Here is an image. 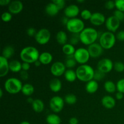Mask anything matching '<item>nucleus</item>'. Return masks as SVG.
<instances>
[{
	"label": "nucleus",
	"instance_id": "nucleus-1",
	"mask_svg": "<svg viewBox=\"0 0 124 124\" xmlns=\"http://www.w3.org/2000/svg\"><path fill=\"white\" fill-rule=\"evenodd\" d=\"M40 53L38 50L33 46H27L21 50L20 52V58L23 62L29 64L35 63L39 60Z\"/></svg>",
	"mask_w": 124,
	"mask_h": 124
},
{
	"label": "nucleus",
	"instance_id": "nucleus-2",
	"mask_svg": "<svg viewBox=\"0 0 124 124\" xmlns=\"http://www.w3.org/2000/svg\"><path fill=\"white\" fill-rule=\"evenodd\" d=\"M94 71L92 66L87 64L79 65L76 70L77 79L82 82H89L94 79Z\"/></svg>",
	"mask_w": 124,
	"mask_h": 124
},
{
	"label": "nucleus",
	"instance_id": "nucleus-3",
	"mask_svg": "<svg viewBox=\"0 0 124 124\" xmlns=\"http://www.w3.org/2000/svg\"><path fill=\"white\" fill-rule=\"evenodd\" d=\"M98 31L93 27L85 28L79 33L80 41L85 46H90L93 43H95L98 39Z\"/></svg>",
	"mask_w": 124,
	"mask_h": 124
},
{
	"label": "nucleus",
	"instance_id": "nucleus-4",
	"mask_svg": "<svg viewBox=\"0 0 124 124\" xmlns=\"http://www.w3.org/2000/svg\"><path fill=\"white\" fill-rule=\"evenodd\" d=\"M23 86V83L19 79L13 77L7 79L4 83V88L6 91L12 94H18L21 92Z\"/></svg>",
	"mask_w": 124,
	"mask_h": 124
},
{
	"label": "nucleus",
	"instance_id": "nucleus-5",
	"mask_svg": "<svg viewBox=\"0 0 124 124\" xmlns=\"http://www.w3.org/2000/svg\"><path fill=\"white\" fill-rule=\"evenodd\" d=\"M116 41V36L109 31L103 32L99 37V44L104 49H111L115 45Z\"/></svg>",
	"mask_w": 124,
	"mask_h": 124
},
{
	"label": "nucleus",
	"instance_id": "nucleus-6",
	"mask_svg": "<svg viewBox=\"0 0 124 124\" xmlns=\"http://www.w3.org/2000/svg\"><path fill=\"white\" fill-rule=\"evenodd\" d=\"M66 28L72 34H79L85 29V24L83 21L79 18H72L69 19Z\"/></svg>",
	"mask_w": 124,
	"mask_h": 124
},
{
	"label": "nucleus",
	"instance_id": "nucleus-7",
	"mask_svg": "<svg viewBox=\"0 0 124 124\" xmlns=\"http://www.w3.org/2000/svg\"><path fill=\"white\" fill-rule=\"evenodd\" d=\"M90 56L87 48L80 47L76 50L75 54H74V58L75 59L77 63L83 65L86 64L89 61Z\"/></svg>",
	"mask_w": 124,
	"mask_h": 124
},
{
	"label": "nucleus",
	"instance_id": "nucleus-8",
	"mask_svg": "<svg viewBox=\"0 0 124 124\" xmlns=\"http://www.w3.org/2000/svg\"><path fill=\"white\" fill-rule=\"evenodd\" d=\"M51 38V33L48 29L42 28L37 31L35 36L36 42L39 45H46L50 41Z\"/></svg>",
	"mask_w": 124,
	"mask_h": 124
},
{
	"label": "nucleus",
	"instance_id": "nucleus-9",
	"mask_svg": "<svg viewBox=\"0 0 124 124\" xmlns=\"http://www.w3.org/2000/svg\"><path fill=\"white\" fill-rule=\"evenodd\" d=\"M65 101L62 97L55 96L51 98L49 102L50 108L55 113H58L63 110Z\"/></svg>",
	"mask_w": 124,
	"mask_h": 124
},
{
	"label": "nucleus",
	"instance_id": "nucleus-10",
	"mask_svg": "<svg viewBox=\"0 0 124 124\" xmlns=\"http://www.w3.org/2000/svg\"><path fill=\"white\" fill-rule=\"evenodd\" d=\"M114 63L109 58H104L98 62L97 64V70L106 74L110 72L113 69Z\"/></svg>",
	"mask_w": 124,
	"mask_h": 124
},
{
	"label": "nucleus",
	"instance_id": "nucleus-11",
	"mask_svg": "<svg viewBox=\"0 0 124 124\" xmlns=\"http://www.w3.org/2000/svg\"><path fill=\"white\" fill-rule=\"evenodd\" d=\"M66 71V67L65 64L62 62L56 61L52 64L50 67V72L52 75L56 77L61 76L64 75Z\"/></svg>",
	"mask_w": 124,
	"mask_h": 124
},
{
	"label": "nucleus",
	"instance_id": "nucleus-12",
	"mask_svg": "<svg viewBox=\"0 0 124 124\" xmlns=\"http://www.w3.org/2000/svg\"><path fill=\"white\" fill-rule=\"evenodd\" d=\"M105 24V27H106L108 31L114 33L119 28L120 24H121V21L116 17L113 15L110 16L108 18H107Z\"/></svg>",
	"mask_w": 124,
	"mask_h": 124
},
{
	"label": "nucleus",
	"instance_id": "nucleus-13",
	"mask_svg": "<svg viewBox=\"0 0 124 124\" xmlns=\"http://www.w3.org/2000/svg\"><path fill=\"white\" fill-rule=\"evenodd\" d=\"M88 52H89L90 58H97L100 57L102 54L104 48L101 47L99 43H93L90 46H88L87 48Z\"/></svg>",
	"mask_w": 124,
	"mask_h": 124
},
{
	"label": "nucleus",
	"instance_id": "nucleus-14",
	"mask_svg": "<svg viewBox=\"0 0 124 124\" xmlns=\"http://www.w3.org/2000/svg\"><path fill=\"white\" fill-rule=\"evenodd\" d=\"M64 15L65 16L69 19L75 18L79 15L80 12L79 7L76 4H70L64 8Z\"/></svg>",
	"mask_w": 124,
	"mask_h": 124
},
{
	"label": "nucleus",
	"instance_id": "nucleus-15",
	"mask_svg": "<svg viewBox=\"0 0 124 124\" xmlns=\"http://www.w3.org/2000/svg\"><path fill=\"white\" fill-rule=\"evenodd\" d=\"M24 6L23 2L19 0L11 1L10 4L8 6V12L12 14L16 15L21 13L23 11Z\"/></svg>",
	"mask_w": 124,
	"mask_h": 124
},
{
	"label": "nucleus",
	"instance_id": "nucleus-16",
	"mask_svg": "<svg viewBox=\"0 0 124 124\" xmlns=\"http://www.w3.org/2000/svg\"><path fill=\"white\" fill-rule=\"evenodd\" d=\"M106 18L103 13L100 12H94L92 14L90 21L93 25L96 26H100L103 24L105 23Z\"/></svg>",
	"mask_w": 124,
	"mask_h": 124
},
{
	"label": "nucleus",
	"instance_id": "nucleus-17",
	"mask_svg": "<svg viewBox=\"0 0 124 124\" xmlns=\"http://www.w3.org/2000/svg\"><path fill=\"white\" fill-rule=\"evenodd\" d=\"M9 62L8 59L2 56H0V77L6 76L10 70Z\"/></svg>",
	"mask_w": 124,
	"mask_h": 124
},
{
	"label": "nucleus",
	"instance_id": "nucleus-18",
	"mask_svg": "<svg viewBox=\"0 0 124 124\" xmlns=\"http://www.w3.org/2000/svg\"><path fill=\"white\" fill-rule=\"evenodd\" d=\"M101 104L105 108L112 109L116 104V100L113 97L110 95H105L102 98Z\"/></svg>",
	"mask_w": 124,
	"mask_h": 124
},
{
	"label": "nucleus",
	"instance_id": "nucleus-19",
	"mask_svg": "<svg viewBox=\"0 0 124 124\" xmlns=\"http://www.w3.org/2000/svg\"><path fill=\"white\" fill-rule=\"evenodd\" d=\"M85 88L86 92L88 93L94 94L98 91V88H99V84H98V81L93 79L89 82H87Z\"/></svg>",
	"mask_w": 124,
	"mask_h": 124
},
{
	"label": "nucleus",
	"instance_id": "nucleus-20",
	"mask_svg": "<svg viewBox=\"0 0 124 124\" xmlns=\"http://www.w3.org/2000/svg\"><path fill=\"white\" fill-rule=\"evenodd\" d=\"M45 11L47 15L50 16H54L59 13V9L56 5L52 1L50 3L47 4L45 8Z\"/></svg>",
	"mask_w": 124,
	"mask_h": 124
},
{
	"label": "nucleus",
	"instance_id": "nucleus-21",
	"mask_svg": "<svg viewBox=\"0 0 124 124\" xmlns=\"http://www.w3.org/2000/svg\"><path fill=\"white\" fill-rule=\"evenodd\" d=\"M39 61L41 63V64L48 65L50 64L53 61V55L50 52H44L40 53Z\"/></svg>",
	"mask_w": 124,
	"mask_h": 124
},
{
	"label": "nucleus",
	"instance_id": "nucleus-22",
	"mask_svg": "<svg viewBox=\"0 0 124 124\" xmlns=\"http://www.w3.org/2000/svg\"><path fill=\"white\" fill-rule=\"evenodd\" d=\"M62 82L58 78H54L51 80L49 83V87L51 91L54 93H58L61 90Z\"/></svg>",
	"mask_w": 124,
	"mask_h": 124
},
{
	"label": "nucleus",
	"instance_id": "nucleus-23",
	"mask_svg": "<svg viewBox=\"0 0 124 124\" xmlns=\"http://www.w3.org/2000/svg\"><path fill=\"white\" fill-rule=\"evenodd\" d=\"M31 107L32 109L38 113H40L42 112L43 110H44V103L42 100L39 99H34V101L33 102L32 104H31Z\"/></svg>",
	"mask_w": 124,
	"mask_h": 124
},
{
	"label": "nucleus",
	"instance_id": "nucleus-24",
	"mask_svg": "<svg viewBox=\"0 0 124 124\" xmlns=\"http://www.w3.org/2000/svg\"><path fill=\"white\" fill-rule=\"evenodd\" d=\"M56 39L57 42L59 44L62 45V46H64L65 44H67L68 41V36L66 33L64 31H58L56 35Z\"/></svg>",
	"mask_w": 124,
	"mask_h": 124
},
{
	"label": "nucleus",
	"instance_id": "nucleus-25",
	"mask_svg": "<svg viewBox=\"0 0 124 124\" xmlns=\"http://www.w3.org/2000/svg\"><path fill=\"white\" fill-rule=\"evenodd\" d=\"M10 71L13 73H19L22 71V63L18 60L11 61L9 63Z\"/></svg>",
	"mask_w": 124,
	"mask_h": 124
},
{
	"label": "nucleus",
	"instance_id": "nucleus-26",
	"mask_svg": "<svg viewBox=\"0 0 124 124\" xmlns=\"http://www.w3.org/2000/svg\"><path fill=\"white\" fill-rule=\"evenodd\" d=\"M46 122L47 124H61V119L56 114H50L46 117Z\"/></svg>",
	"mask_w": 124,
	"mask_h": 124
},
{
	"label": "nucleus",
	"instance_id": "nucleus-27",
	"mask_svg": "<svg viewBox=\"0 0 124 124\" xmlns=\"http://www.w3.org/2000/svg\"><path fill=\"white\" fill-rule=\"evenodd\" d=\"M64 75L65 80L69 82H74L77 79L76 71L73 70V69H68V70H67Z\"/></svg>",
	"mask_w": 124,
	"mask_h": 124
},
{
	"label": "nucleus",
	"instance_id": "nucleus-28",
	"mask_svg": "<svg viewBox=\"0 0 124 124\" xmlns=\"http://www.w3.org/2000/svg\"><path fill=\"white\" fill-rule=\"evenodd\" d=\"M34 92H35V88L33 85L29 83L23 85L21 92L24 95L27 96H30L33 94Z\"/></svg>",
	"mask_w": 124,
	"mask_h": 124
},
{
	"label": "nucleus",
	"instance_id": "nucleus-29",
	"mask_svg": "<svg viewBox=\"0 0 124 124\" xmlns=\"http://www.w3.org/2000/svg\"><path fill=\"white\" fill-rule=\"evenodd\" d=\"M15 54V49L13 46H7L2 49V55L6 59H8L9 58H12Z\"/></svg>",
	"mask_w": 124,
	"mask_h": 124
},
{
	"label": "nucleus",
	"instance_id": "nucleus-30",
	"mask_svg": "<svg viewBox=\"0 0 124 124\" xmlns=\"http://www.w3.org/2000/svg\"><path fill=\"white\" fill-rule=\"evenodd\" d=\"M63 53L67 56H72L74 55L76 49L75 48V46L71 45V44L67 43L62 46V48Z\"/></svg>",
	"mask_w": 124,
	"mask_h": 124
},
{
	"label": "nucleus",
	"instance_id": "nucleus-31",
	"mask_svg": "<svg viewBox=\"0 0 124 124\" xmlns=\"http://www.w3.org/2000/svg\"><path fill=\"white\" fill-rule=\"evenodd\" d=\"M104 87L105 90L109 93H114L116 91V84L112 81H107L104 83Z\"/></svg>",
	"mask_w": 124,
	"mask_h": 124
},
{
	"label": "nucleus",
	"instance_id": "nucleus-32",
	"mask_svg": "<svg viewBox=\"0 0 124 124\" xmlns=\"http://www.w3.org/2000/svg\"><path fill=\"white\" fill-rule=\"evenodd\" d=\"M76 63H77V62L74 58V55H72L67 56V59L64 64H65L66 68H68L69 69H71L76 66Z\"/></svg>",
	"mask_w": 124,
	"mask_h": 124
},
{
	"label": "nucleus",
	"instance_id": "nucleus-33",
	"mask_svg": "<svg viewBox=\"0 0 124 124\" xmlns=\"http://www.w3.org/2000/svg\"><path fill=\"white\" fill-rule=\"evenodd\" d=\"M64 101L69 105H74L77 102V97L74 94H66L64 97Z\"/></svg>",
	"mask_w": 124,
	"mask_h": 124
},
{
	"label": "nucleus",
	"instance_id": "nucleus-34",
	"mask_svg": "<svg viewBox=\"0 0 124 124\" xmlns=\"http://www.w3.org/2000/svg\"><path fill=\"white\" fill-rule=\"evenodd\" d=\"M113 69L118 73L123 72L124 71V64L121 61H117L114 63Z\"/></svg>",
	"mask_w": 124,
	"mask_h": 124
},
{
	"label": "nucleus",
	"instance_id": "nucleus-35",
	"mask_svg": "<svg viewBox=\"0 0 124 124\" xmlns=\"http://www.w3.org/2000/svg\"><path fill=\"white\" fill-rule=\"evenodd\" d=\"M93 13L88 9H84L81 12V16L84 20H90Z\"/></svg>",
	"mask_w": 124,
	"mask_h": 124
},
{
	"label": "nucleus",
	"instance_id": "nucleus-36",
	"mask_svg": "<svg viewBox=\"0 0 124 124\" xmlns=\"http://www.w3.org/2000/svg\"><path fill=\"white\" fill-rule=\"evenodd\" d=\"M12 19V14L9 12H5L1 15V19L4 23L10 22Z\"/></svg>",
	"mask_w": 124,
	"mask_h": 124
},
{
	"label": "nucleus",
	"instance_id": "nucleus-37",
	"mask_svg": "<svg viewBox=\"0 0 124 124\" xmlns=\"http://www.w3.org/2000/svg\"><path fill=\"white\" fill-rule=\"evenodd\" d=\"M116 88L117 92L124 94V78L119 80L116 83Z\"/></svg>",
	"mask_w": 124,
	"mask_h": 124
},
{
	"label": "nucleus",
	"instance_id": "nucleus-38",
	"mask_svg": "<svg viewBox=\"0 0 124 124\" xmlns=\"http://www.w3.org/2000/svg\"><path fill=\"white\" fill-rule=\"evenodd\" d=\"M80 41L79 34H73L70 39V44L75 46Z\"/></svg>",
	"mask_w": 124,
	"mask_h": 124
},
{
	"label": "nucleus",
	"instance_id": "nucleus-39",
	"mask_svg": "<svg viewBox=\"0 0 124 124\" xmlns=\"http://www.w3.org/2000/svg\"><path fill=\"white\" fill-rule=\"evenodd\" d=\"M105 73H102V71H99V70H96L94 71V79L95 81H101L102 79H104V78L105 77Z\"/></svg>",
	"mask_w": 124,
	"mask_h": 124
},
{
	"label": "nucleus",
	"instance_id": "nucleus-40",
	"mask_svg": "<svg viewBox=\"0 0 124 124\" xmlns=\"http://www.w3.org/2000/svg\"><path fill=\"white\" fill-rule=\"evenodd\" d=\"M115 2V7L117 10L124 12V0H116Z\"/></svg>",
	"mask_w": 124,
	"mask_h": 124
},
{
	"label": "nucleus",
	"instance_id": "nucleus-41",
	"mask_svg": "<svg viewBox=\"0 0 124 124\" xmlns=\"http://www.w3.org/2000/svg\"><path fill=\"white\" fill-rule=\"evenodd\" d=\"M52 2L56 5L59 10L64 8L65 6V1L64 0H53Z\"/></svg>",
	"mask_w": 124,
	"mask_h": 124
},
{
	"label": "nucleus",
	"instance_id": "nucleus-42",
	"mask_svg": "<svg viewBox=\"0 0 124 124\" xmlns=\"http://www.w3.org/2000/svg\"><path fill=\"white\" fill-rule=\"evenodd\" d=\"M114 16L117 18L120 21H122L124 20V12H121V11L116 10L114 12Z\"/></svg>",
	"mask_w": 124,
	"mask_h": 124
},
{
	"label": "nucleus",
	"instance_id": "nucleus-43",
	"mask_svg": "<svg viewBox=\"0 0 124 124\" xmlns=\"http://www.w3.org/2000/svg\"><path fill=\"white\" fill-rule=\"evenodd\" d=\"M105 8L107 10H112L115 7V2L113 1H108L105 3Z\"/></svg>",
	"mask_w": 124,
	"mask_h": 124
},
{
	"label": "nucleus",
	"instance_id": "nucleus-44",
	"mask_svg": "<svg viewBox=\"0 0 124 124\" xmlns=\"http://www.w3.org/2000/svg\"><path fill=\"white\" fill-rule=\"evenodd\" d=\"M37 31L36 30V29L33 27H29V29H27V34L28 36H30V37H33L36 35Z\"/></svg>",
	"mask_w": 124,
	"mask_h": 124
},
{
	"label": "nucleus",
	"instance_id": "nucleus-45",
	"mask_svg": "<svg viewBox=\"0 0 124 124\" xmlns=\"http://www.w3.org/2000/svg\"><path fill=\"white\" fill-rule=\"evenodd\" d=\"M116 39L120 41H124V30H121L116 34Z\"/></svg>",
	"mask_w": 124,
	"mask_h": 124
},
{
	"label": "nucleus",
	"instance_id": "nucleus-46",
	"mask_svg": "<svg viewBox=\"0 0 124 124\" xmlns=\"http://www.w3.org/2000/svg\"><path fill=\"white\" fill-rule=\"evenodd\" d=\"M29 73H28L27 71L22 70V71L20 72V77L23 80L25 81V80L28 79H29Z\"/></svg>",
	"mask_w": 124,
	"mask_h": 124
},
{
	"label": "nucleus",
	"instance_id": "nucleus-47",
	"mask_svg": "<svg viewBox=\"0 0 124 124\" xmlns=\"http://www.w3.org/2000/svg\"><path fill=\"white\" fill-rule=\"evenodd\" d=\"M30 69V64L27 62L22 63V70L27 71Z\"/></svg>",
	"mask_w": 124,
	"mask_h": 124
},
{
	"label": "nucleus",
	"instance_id": "nucleus-48",
	"mask_svg": "<svg viewBox=\"0 0 124 124\" xmlns=\"http://www.w3.org/2000/svg\"><path fill=\"white\" fill-rule=\"evenodd\" d=\"M10 0H0V5L1 6H8L10 4Z\"/></svg>",
	"mask_w": 124,
	"mask_h": 124
},
{
	"label": "nucleus",
	"instance_id": "nucleus-49",
	"mask_svg": "<svg viewBox=\"0 0 124 124\" xmlns=\"http://www.w3.org/2000/svg\"><path fill=\"white\" fill-rule=\"evenodd\" d=\"M78 124V119L76 117H71L69 120V124Z\"/></svg>",
	"mask_w": 124,
	"mask_h": 124
},
{
	"label": "nucleus",
	"instance_id": "nucleus-50",
	"mask_svg": "<svg viewBox=\"0 0 124 124\" xmlns=\"http://www.w3.org/2000/svg\"><path fill=\"white\" fill-rule=\"evenodd\" d=\"M124 98V94L121 92H117L116 94V98L117 100H121V99H123Z\"/></svg>",
	"mask_w": 124,
	"mask_h": 124
},
{
	"label": "nucleus",
	"instance_id": "nucleus-51",
	"mask_svg": "<svg viewBox=\"0 0 124 124\" xmlns=\"http://www.w3.org/2000/svg\"><path fill=\"white\" fill-rule=\"evenodd\" d=\"M69 19H69V18H68L67 17L64 16V18H62V23L64 25H65V26H66L68 22H69Z\"/></svg>",
	"mask_w": 124,
	"mask_h": 124
},
{
	"label": "nucleus",
	"instance_id": "nucleus-52",
	"mask_svg": "<svg viewBox=\"0 0 124 124\" xmlns=\"http://www.w3.org/2000/svg\"><path fill=\"white\" fill-rule=\"evenodd\" d=\"M27 102L29 103V104H32L33 102L34 101V99H33L32 98H31V97H29V98H27Z\"/></svg>",
	"mask_w": 124,
	"mask_h": 124
},
{
	"label": "nucleus",
	"instance_id": "nucleus-53",
	"mask_svg": "<svg viewBox=\"0 0 124 124\" xmlns=\"http://www.w3.org/2000/svg\"><path fill=\"white\" fill-rule=\"evenodd\" d=\"M34 64H35V65L36 67H39V66H40V65H41V63L38 60V61H36L35 62V63H34Z\"/></svg>",
	"mask_w": 124,
	"mask_h": 124
},
{
	"label": "nucleus",
	"instance_id": "nucleus-54",
	"mask_svg": "<svg viewBox=\"0 0 124 124\" xmlns=\"http://www.w3.org/2000/svg\"><path fill=\"white\" fill-rule=\"evenodd\" d=\"M2 94H3V91H2V88L0 89V98H2Z\"/></svg>",
	"mask_w": 124,
	"mask_h": 124
},
{
	"label": "nucleus",
	"instance_id": "nucleus-55",
	"mask_svg": "<svg viewBox=\"0 0 124 124\" xmlns=\"http://www.w3.org/2000/svg\"><path fill=\"white\" fill-rule=\"evenodd\" d=\"M19 124H30L28 121H23V122H21Z\"/></svg>",
	"mask_w": 124,
	"mask_h": 124
},
{
	"label": "nucleus",
	"instance_id": "nucleus-56",
	"mask_svg": "<svg viewBox=\"0 0 124 124\" xmlns=\"http://www.w3.org/2000/svg\"><path fill=\"white\" fill-rule=\"evenodd\" d=\"M77 2H84V0H77Z\"/></svg>",
	"mask_w": 124,
	"mask_h": 124
}]
</instances>
